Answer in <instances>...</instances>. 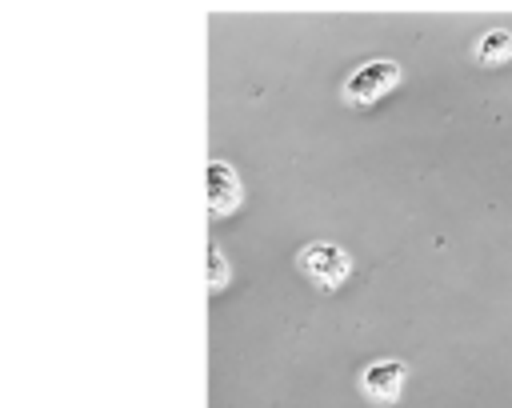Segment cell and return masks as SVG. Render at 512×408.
Returning <instances> with one entry per match:
<instances>
[{
  "instance_id": "obj_2",
  "label": "cell",
  "mask_w": 512,
  "mask_h": 408,
  "mask_svg": "<svg viewBox=\"0 0 512 408\" xmlns=\"http://www.w3.org/2000/svg\"><path fill=\"white\" fill-rule=\"evenodd\" d=\"M300 272H304L312 284H320V288H336V284H344V276L352 272V260H348V252H344L340 244L320 240V244H308V248L300 252Z\"/></svg>"
},
{
  "instance_id": "obj_6",
  "label": "cell",
  "mask_w": 512,
  "mask_h": 408,
  "mask_svg": "<svg viewBox=\"0 0 512 408\" xmlns=\"http://www.w3.org/2000/svg\"><path fill=\"white\" fill-rule=\"evenodd\" d=\"M208 268H212V272H208V288L216 292V288L228 280V260L220 256V248H216V244H208Z\"/></svg>"
},
{
  "instance_id": "obj_1",
  "label": "cell",
  "mask_w": 512,
  "mask_h": 408,
  "mask_svg": "<svg viewBox=\"0 0 512 408\" xmlns=\"http://www.w3.org/2000/svg\"><path fill=\"white\" fill-rule=\"evenodd\" d=\"M396 84H400V64L396 60H368L344 80V100L356 104V108H368Z\"/></svg>"
},
{
  "instance_id": "obj_3",
  "label": "cell",
  "mask_w": 512,
  "mask_h": 408,
  "mask_svg": "<svg viewBox=\"0 0 512 408\" xmlns=\"http://www.w3.org/2000/svg\"><path fill=\"white\" fill-rule=\"evenodd\" d=\"M240 208V176L224 160H208V212L228 216Z\"/></svg>"
},
{
  "instance_id": "obj_4",
  "label": "cell",
  "mask_w": 512,
  "mask_h": 408,
  "mask_svg": "<svg viewBox=\"0 0 512 408\" xmlns=\"http://www.w3.org/2000/svg\"><path fill=\"white\" fill-rule=\"evenodd\" d=\"M404 380H408V368H404L400 360H376V364H368V368H364L360 388H364V396H368V400L388 404V400H396V396H400Z\"/></svg>"
},
{
  "instance_id": "obj_5",
  "label": "cell",
  "mask_w": 512,
  "mask_h": 408,
  "mask_svg": "<svg viewBox=\"0 0 512 408\" xmlns=\"http://www.w3.org/2000/svg\"><path fill=\"white\" fill-rule=\"evenodd\" d=\"M512 52V32H504V28H492V32H484L480 36V44H476V56L484 60V64H492V60H504Z\"/></svg>"
}]
</instances>
